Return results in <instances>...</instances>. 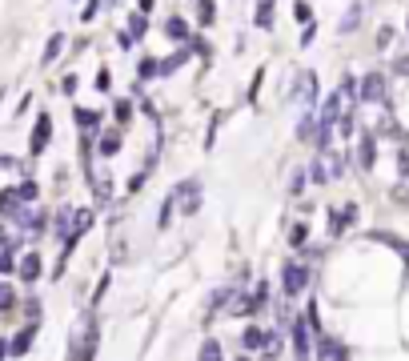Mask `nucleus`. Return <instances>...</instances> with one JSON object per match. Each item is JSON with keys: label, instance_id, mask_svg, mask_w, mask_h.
Masks as SVG:
<instances>
[{"label": "nucleus", "instance_id": "f257e3e1", "mask_svg": "<svg viewBox=\"0 0 409 361\" xmlns=\"http://www.w3.org/2000/svg\"><path fill=\"white\" fill-rule=\"evenodd\" d=\"M305 285H309V269H305V265H285V293L289 297L301 293Z\"/></svg>", "mask_w": 409, "mask_h": 361}, {"label": "nucleus", "instance_id": "f03ea898", "mask_svg": "<svg viewBox=\"0 0 409 361\" xmlns=\"http://www.w3.org/2000/svg\"><path fill=\"white\" fill-rule=\"evenodd\" d=\"M173 205H181L185 213H193V209H197V205H201V185H197V181H189V185H181V189H177Z\"/></svg>", "mask_w": 409, "mask_h": 361}, {"label": "nucleus", "instance_id": "7ed1b4c3", "mask_svg": "<svg viewBox=\"0 0 409 361\" xmlns=\"http://www.w3.org/2000/svg\"><path fill=\"white\" fill-rule=\"evenodd\" d=\"M361 100H385V76L381 73H369L361 81Z\"/></svg>", "mask_w": 409, "mask_h": 361}, {"label": "nucleus", "instance_id": "20e7f679", "mask_svg": "<svg viewBox=\"0 0 409 361\" xmlns=\"http://www.w3.org/2000/svg\"><path fill=\"white\" fill-rule=\"evenodd\" d=\"M313 93H317V76L301 73L297 76V88H293V100H313Z\"/></svg>", "mask_w": 409, "mask_h": 361}, {"label": "nucleus", "instance_id": "39448f33", "mask_svg": "<svg viewBox=\"0 0 409 361\" xmlns=\"http://www.w3.org/2000/svg\"><path fill=\"white\" fill-rule=\"evenodd\" d=\"M49 133H52L49 117H40V121H37V133H32V149H28V153H45V145H49Z\"/></svg>", "mask_w": 409, "mask_h": 361}, {"label": "nucleus", "instance_id": "423d86ee", "mask_svg": "<svg viewBox=\"0 0 409 361\" xmlns=\"http://www.w3.org/2000/svg\"><path fill=\"white\" fill-rule=\"evenodd\" d=\"M293 341H297V345H293V349H297V357H309V353H313V345H309V329H305V321L293 325Z\"/></svg>", "mask_w": 409, "mask_h": 361}, {"label": "nucleus", "instance_id": "0eeeda50", "mask_svg": "<svg viewBox=\"0 0 409 361\" xmlns=\"http://www.w3.org/2000/svg\"><path fill=\"white\" fill-rule=\"evenodd\" d=\"M357 161H361V169H373V161H377V145H373V137H361Z\"/></svg>", "mask_w": 409, "mask_h": 361}, {"label": "nucleus", "instance_id": "6e6552de", "mask_svg": "<svg viewBox=\"0 0 409 361\" xmlns=\"http://www.w3.org/2000/svg\"><path fill=\"white\" fill-rule=\"evenodd\" d=\"M357 25H361V0H353V4H349V13L341 16V32H357Z\"/></svg>", "mask_w": 409, "mask_h": 361}, {"label": "nucleus", "instance_id": "1a4fd4ad", "mask_svg": "<svg viewBox=\"0 0 409 361\" xmlns=\"http://www.w3.org/2000/svg\"><path fill=\"white\" fill-rule=\"evenodd\" d=\"M73 209H61V217L52 221V229H57V237H64V241H73V217H69Z\"/></svg>", "mask_w": 409, "mask_h": 361}, {"label": "nucleus", "instance_id": "9d476101", "mask_svg": "<svg viewBox=\"0 0 409 361\" xmlns=\"http://www.w3.org/2000/svg\"><path fill=\"white\" fill-rule=\"evenodd\" d=\"M88 185H97V197H109V193H112V189H109V173H105V169H97V173L88 169Z\"/></svg>", "mask_w": 409, "mask_h": 361}, {"label": "nucleus", "instance_id": "9b49d317", "mask_svg": "<svg viewBox=\"0 0 409 361\" xmlns=\"http://www.w3.org/2000/svg\"><path fill=\"white\" fill-rule=\"evenodd\" d=\"M37 273H40V257L28 253L25 261H20V277H25V281H37Z\"/></svg>", "mask_w": 409, "mask_h": 361}, {"label": "nucleus", "instance_id": "f8f14e48", "mask_svg": "<svg viewBox=\"0 0 409 361\" xmlns=\"http://www.w3.org/2000/svg\"><path fill=\"white\" fill-rule=\"evenodd\" d=\"M32 333H37V329H32V325H28V329H20V333H16V341L8 349H13V353H25L28 345H32Z\"/></svg>", "mask_w": 409, "mask_h": 361}, {"label": "nucleus", "instance_id": "ddd939ff", "mask_svg": "<svg viewBox=\"0 0 409 361\" xmlns=\"http://www.w3.org/2000/svg\"><path fill=\"white\" fill-rule=\"evenodd\" d=\"M353 213H357L353 205H345V209H337V217H333V233H341V229H345V225L353 221Z\"/></svg>", "mask_w": 409, "mask_h": 361}, {"label": "nucleus", "instance_id": "4468645a", "mask_svg": "<svg viewBox=\"0 0 409 361\" xmlns=\"http://www.w3.org/2000/svg\"><path fill=\"white\" fill-rule=\"evenodd\" d=\"M241 341H245V349L253 353V349L265 345V333H261V329H245V337H241Z\"/></svg>", "mask_w": 409, "mask_h": 361}, {"label": "nucleus", "instance_id": "2eb2a0df", "mask_svg": "<svg viewBox=\"0 0 409 361\" xmlns=\"http://www.w3.org/2000/svg\"><path fill=\"white\" fill-rule=\"evenodd\" d=\"M317 353H321V357H345V345H337V341H321Z\"/></svg>", "mask_w": 409, "mask_h": 361}, {"label": "nucleus", "instance_id": "dca6fc26", "mask_svg": "<svg viewBox=\"0 0 409 361\" xmlns=\"http://www.w3.org/2000/svg\"><path fill=\"white\" fill-rule=\"evenodd\" d=\"M273 25V4L269 0H261V8H257V28H269Z\"/></svg>", "mask_w": 409, "mask_h": 361}, {"label": "nucleus", "instance_id": "f3484780", "mask_svg": "<svg viewBox=\"0 0 409 361\" xmlns=\"http://www.w3.org/2000/svg\"><path fill=\"white\" fill-rule=\"evenodd\" d=\"M61 49H64V37H52V40H49V49H45V64L57 61V57H61Z\"/></svg>", "mask_w": 409, "mask_h": 361}, {"label": "nucleus", "instance_id": "a211bd4d", "mask_svg": "<svg viewBox=\"0 0 409 361\" xmlns=\"http://www.w3.org/2000/svg\"><path fill=\"white\" fill-rule=\"evenodd\" d=\"M117 121H121V125H129V117H133V105H129V100H117Z\"/></svg>", "mask_w": 409, "mask_h": 361}, {"label": "nucleus", "instance_id": "6ab92c4d", "mask_svg": "<svg viewBox=\"0 0 409 361\" xmlns=\"http://www.w3.org/2000/svg\"><path fill=\"white\" fill-rule=\"evenodd\" d=\"M309 177L313 181H317V185H325V181H329V169H325L321 161H313V169H309Z\"/></svg>", "mask_w": 409, "mask_h": 361}, {"label": "nucleus", "instance_id": "aec40b11", "mask_svg": "<svg viewBox=\"0 0 409 361\" xmlns=\"http://www.w3.org/2000/svg\"><path fill=\"white\" fill-rule=\"evenodd\" d=\"M97 117H100V112H88V109H76V121H81V125H93V129H97Z\"/></svg>", "mask_w": 409, "mask_h": 361}, {"label": "nucleus", "instance_id": "412c9836", "mask_svg": "<svg viewBox=\"0 0 409 361\" xmlns=\"http://www.w3.org/2000/svg\"><path fill=\"white\" fill-rule=\"evenodd\" d=\"M201 357H221V345H217V341H205V345H201Z\"/></svg>", "mask_w": 409, "mask_h": 361}, {"label": "nucleus", "instance_id": "4be33fe9", "mask_svg": "<svg viewBox=\"0 0 409 361\" xmlns=\"http://www.w3.org/2000/svg\"><path fill=\"white\" fill-rule=\"evenodd\" d=\"M0 309H13V289L0 285Z\"/></svg>", "mask_w": 409, "mask_h": 361}, {"label": "nucleus", "instance_id": "5701e85b", "mask_svg": "<svg viewBox=\"0 0 409 361\" xmlns=\"http://www.w3.org/2000/svg\"><path fill=\"white\" fill-rule=\"evenodd\" d=\"M121 149V141L117 137H105V145H100V153H105V157H112V153Z\"/></svg>", "mask_w": 409, "mask_h": 361}, {"label": "nucleus", "instance_id": "b1692460", "mask_svg": "<svg viewBox=\"0 0 409 361\" xmlns=\"http://www.w3.org/2000/svg\"><path fill=\"white\" fill-rule=\"evenodd\" d=\"M297 133H301V137H313V117H305V121H301Z\"/></svg>", "mask_w": 409, "mask_h": 361}, {"label": "nucleus", "instance_id": "393cba45", "mask_svg": "<svg viewBox=\"0 0 409 361\" xmlns=\"http://www.w3.org/2000/svg\"><path fill=\"white\" fill-rule=\"evenodd\" d=\"M169 37H185V25H181V20H169Z\"/></svg>", "mask_w": 409, "mask_h": 361}, {"label": "nucleus", "instance_id": "a878e982", "mask_svg": "<svg viewBox=\"0 0 409 361\" xmlns=\"http://www.w3.org/2000/svg\"><path fill=\"white\" fill-rule=\"evenodd\" d=\"M4 353H8V345H0V357H4Z\"/></svg>", "mask_w": 409, "mask_h": 361}]
</instances>
